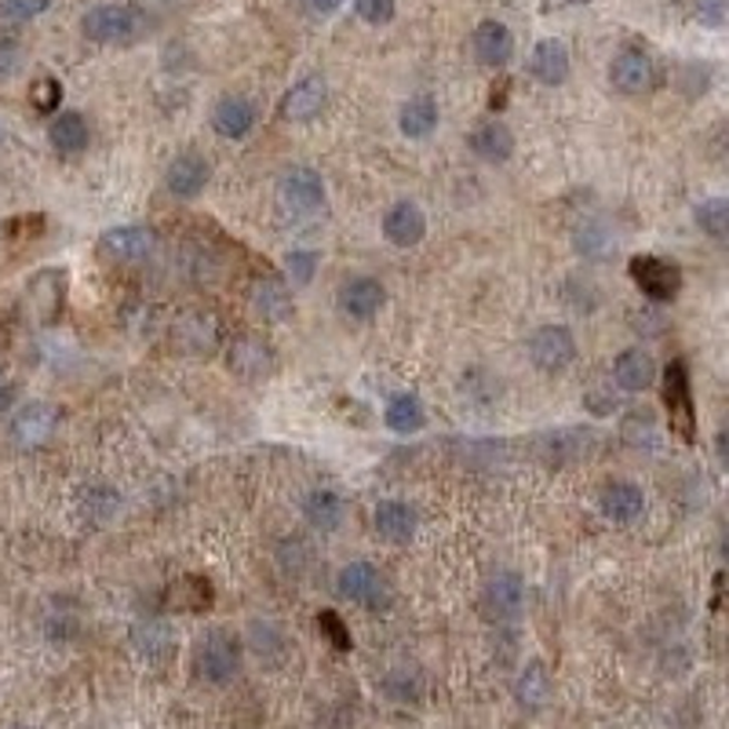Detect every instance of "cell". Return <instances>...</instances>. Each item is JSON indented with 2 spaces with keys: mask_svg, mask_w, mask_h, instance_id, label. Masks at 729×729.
<instances>
[{
  "mask_svg": "<svg viewBox=\"0 0 729 729\" xmlns=\"http://www.w3.org/2000/svg\"><path fill=\"white\" fill-rule=\"evenodd\" d=\"M81 30L88 41H96V45L125 48V45L142 41L146 30H150V16L136 4H99L85 16Z\"/></svg>",
  "mask_w": 729,
  "mask_h": 729,
  "instance_id": "1",
  "label": "cell"
},
{
  "mask_svg": "<svg viewBox=\"0 0 729 729\" xmlns=\"http://www.w3.org/2000/svg\"><path fill=\"white\" fill-rule=\"evenodd\" d=\"M242 671V642L234 639V631L216 628L197 642V674L208 686H230Z\"/></svg>",
  "mask_w": 729,
  "mask_h": 729,
  "instance_id": "2",
  "label": "cell"
},
{
  "mask_svg": "<svg viewBox=\"0 0 729 729\" xmlns=\"http://www.w3.org/2000/svg\"><path fill=\"white\" fill-rule=\"evenodd\" d=\"M664 405L671 431L682 437L686 445L697 442V405H693V387H689V368L686 362H671L664 368Z\"/></svg>",
  "mask_w": 729,
  "mask_h": 729,
  "instance_id": "3",
  "label": "cell"
},
{
  "mask_svg": "<svg viewBox=\"0 0 729 729\" xmlns=\"http://www.w3.org/2000/svg\"><path fill=\"white\" fill-rule=\"evenodd\" d=\"M631 282L639 285L642 296H649L653 303H671L682 288V270L679 263L660 259V256H634L628 263Z\"/></svg>",
  "mask_w": 729,
  "mask_h": 729,
  "instance_id": "4",
  "label": "cell"
},
{
  "mask_svg": "<svg viewBox=\"0 0 729 729\" xmlns=\"http://www.w3.org/2000/svg\"><path fill=\"white\" fill-rule=\"evenodd\" d=\"M277 201H282L288 216H314L325 205V183L314 168L299 165L285 171L282 183H277Z\"/></svg>",
  "mask_w": 729,
  "mask_h": 729,
  "instance_id": "5",
  "label": "cell"
},
{
  "mask_svg": "<svg viewBox=\"0 0 729 729\" xmlns=\"http://www.w3.org/2000/svg\"><path fill=\"white\" fill-rule=\"evenodd\" d=\"M529 362L540 373H562L577 362V336L565 325H543L529 339Z\"/></svg>",
  "mask_w": 729,
  "mask_h": 729,
  "instance_id": "6",
  "label": "cell"
},
{
  "mask_svg": "<svg viewBox=\"0 0 729 729\" xmlns=\"http://www.w3.org/2000/svg\"><path fill=\"white\" fill-rule=\"evenodd\" d=\"M99 252L114 263H142L157 252V230L146 223H128V227H114L99 237Z\"/></svg>",
  "mask_w": 729,
  "mask_h": 729,
  "instance_id": "7",
  "label": "cell"
},
{
  "mask_svg": "<svg viewBox=\"0 0 729 729\" xmlns=\"http://www.w3.org/2000/svg\"><path fill=\"white\" fill-rule=\"evenodd\" d=\"M336 588H339L343 599L362 602V605H368V609L387 605V580H383V573H380L373 562H351V565H343Z\"/></svg>",
  "mask_w": 729,
  "mask_h": 729,
  "instance_id": "8",
  "label": "cell"
},
{
  "mask_svg": "<svg viewBox=\"0 0 729 729\" xmlns=\"http://www.w3.org/2000/svg\"><path fill=\"white\" fill-rule=\"evenodd\" d=\"M171 336H176V347L179 351H187V354H211L219 347V317L211 314V311H187L176 322V328H171Z\"/></svg>",
  "mask_w": 729,
  "mask_h": 729,
  "instance_id": "9",
  "label": "cell"
},
{
  "mask_svg": "<svg viewBox=\"0 0 729 729\" xmlns=\"http://www.w3.org/2000/svg\"><path fill=\"white\" fill-rule=\"evenodd\" d=\"M653 77H657L653 59L639 48L617 51L613 62H609V81H613L617 91H624V96H642V91L653 88Z\"/></svg>",
  "mask_w": 729,
  "mask_h": 729,
  "instance_id": "10",
  "label": "cell"
},
{
  "mask_svg": "<svg viewBox=\"0 0 729 729\" xmlns=\"http://www.w3.org/2000/svg\"><path fill=\"white\" fill-rule=\"evenodd\" d=\"M56 427H59V408L48 402H30L11 420V437H16L19 449H37L56 434Z\"/></svg>",
  "mask_w": 729,
  "mask_h": 729,
  "instance_id": "11",
  "label": "cell"
},
{
  "mask_svg": "<svg viewBox=\"0 0 729 729\" xmlns=\"http://www.w3.org/2000/svg\"><path fill=\"white\" fill-rule=\"evenodd\" d=\"M525 605V583L519 573H496L482 591V609L493 620H519Z\"/></svg>",
  "mask_w": 729,
  "mask_h": 729,
  "instance_id": "12",
  "label": "cell"
},
{
  "mask_svg": "<svg viewBox=\"0 0 729 729\" xmlns=\"http://www.w3.org/2000/svg\"><path fill=\"white\" fill-rule=\"evenodd\" d=\"M383 237L394 248H413L427 237V216L416 201H397L391 205V211L383 216Z\"/></svg>",
  "mask_w": 729,
  "mask_h": 729,
  "instance_id": "13",
  "label": "cell"
},
{
  "mask_svg": "<svg viewBox=\"0 0 729 729\" xmlns=\"http://www.w3.org/2000/svg\"><path fill=\"white\" fill-rule=\"evenodd\" d=\"M208 179H211V165H208V157L201 154H179L176 161L168 165L165 171V187L168 194H176L183 197V201H190V197H197L205 187H208Z\"/></svg>",
  "mask_w": 729,
  "mask_h": 729,
  "instance_id": "14",
  "label": "cell"
},
{
  "mask_svg": "<svg viewBox=\"0 0 729 729\" xmlns=\"http://www.w3.org/2000/svg\"><path fill=\"white\" fill-rule=\"evenodd\" d=\"M471 48H474V59H479L482 66L500 70V66H508L514 56V37L503 22L485 19V22H479V30H474Z\"/></svg>",
  "mask_w": 729,
  "mask_h": 729,
  "instance_id": "15",
  "label": "cell"
},
{
  "mask_svg": "<svg viewBox=\"0 0 729 729\" xmlns=\"http://www.w3.org/2000/svg\"><path fill=\"white\" fill-rule=\"evenodd\" d=\"M328 102V85L322 73L303 77L288 88V96L282 102V117L285 121H311V117L322 114V106Z\"/></svg>",
  "mask_w": 729,
  "mask_h": 729,
  "instance_id": "16",
  "label": "cell"
},
{
  "mask_svg": "<svg viewBox=\"0 0 729 729\" xmlns=\"http://www.w3.org/2000/svg\"><path fill=\"white\" fill-rule=\"evenodd\" d=\"M387 303V292L376 282V277H354L339 288V311L354 317V322H368V317H376L380 307Z\"/></svg>",
  "mask_w": 729,
  "mask_h": 729,
  "instance_id": "17",
  "label": "cell"
},
{
  "mask_svg": "<svg viewBox=\"0 0 729 729\" xmlns=\"http://www.w3.org/2000/svg\"><path fill=\"white\" fill-rule=\"evenodd\" d=\"M274 368V351L259 336L242 333L230 347V373L242 380H259Z\"/></svg>",
  "mask_w": 729,
  "mask_h": 729,
  "instance_id": "18",
  "label": "cell"
},
{
  "mask_svg": "<svg viewBox=\"0 0 729 729\" xmlns=\"http://www.w3.org/2000/svg\"><path fill=\"white\" fill-rule=\"evenodd\" d=\"M248 303L263 322H288L292 317V296L277 277H256L248 288Z\"/></svg>",
  "mask_w": 729,
  "mask_h": 729,
  "instance_id": "19",
  "label": "cell"
},
{
  "mask_svg": "<svg viewBox=\"0 0 729 729\" xmlns=\"http://www.w3.org/2000/svg\"><path fill=\"white\" fill-rule=\"evenodd\" d=\"M211 125L223 139H245L252 125H256V106L245 96H227L216 102V114H211Z\"/></svg>",
  "mask_w": 729,
  "mask_h": 729,
  "instance_id": "20",
  "label": "cell"
},
{
  "mask_svg": "<svg viewBox=\"0 0 729 729\" xmlns=\"http://www.w3.org/2000/svg\"><path fill=\"white\" fill-rule=\"evenodd\" d=\"M569 48L562 41H554V37H548V41H540L533 48V56H529V73L536 77L540 85H562L565 77H569Z\"/></svg>",
  "mask_w": 729,
  "mask_h": 729,
  "instance_id": "21",
  "label": "cell"
},
{
  "mask_svg": "<svg viewBox=\"0 0 729 729\" xmlns=\"http://www.w3.org/2000/svg\"><path fill=\"white\" fill-rule=\"evenodd\" d=\"M373 522H376V533L383 540H391V543H408V540H413V533H416V511L408 508V503H402V500L376 503Z\"/></svg>",
  "mask_w": 729,
  "mask_h": 729,
  "instance_id": "22",
  "label": "cell"
},
{
  "mask_svg": "<svg viewBox=\"0 0 729 729\" xmlns=\"http://www.w3.org/2000/svg\"><path fill=\"white\" fill-rule=\"evenodd\" d=\"M613 380H617L624 391H646L649 383L657 380V362H653V354L642 351V347H631V351H624V354H617V362H613Z\"/></svg>",
  "mask_w": 729,
  "mask_h": 729,
  "instance_id": "23",
  "label": "cell"
},
{
  "mask_svg": "<svg viewBox=\"0 0 729 729\" xmlns=\"http://www.w3.org/2000/svg\"><path fill=\"white\" fill-rule=\"evenodd\" d=\"M551 693H554V682H551L548 668H543V660H529V664L522 668V674H519V682H514V697H519V705L529 708V711H540V708H548Z\"/></svg>",
  "mask_w": 729,
  "mask_h": 729,
  "instance_id": "24",
  "label": "cell"
},
{
  "mask_svg": "<svg viewBox=\"0 0 729 729\" xmlns=\"http://www.w3.org/2000/svg\"><path fill=\"white\" fill-rule=\"evenodd\" d=\"M599 508L609 522H634L642 514L646 508V496H642V489L639 485H631V482H613L602 493L599 500Z\"/></svg>",
  "mask_w": 729,
  "mask_h": 729,
  "instance_id": "25",
  "label": "cell"
},
{
  "mask_svg": "<svg viewBox=\"0 0 729 729\" xmlns=\"http://www.w3.org/2000/svg\"><path fill=\"white\" fill-rule=\"evenodd\" d=\"M471 150L482 157V161H493V165H503L511 161L514 154V136L508 125L500 121H489V125H479L471 131Z\"/></svg>",
  "mask_w": 729,
  "mask_h": 729,
  "instance_id": "26",
  "label": "cell"
},
{
  "mask_svg": "<svg viewBox=\"0 0 729 729\" xmlns=\"http://www.w3.org/2000/svg\"><path fill=\"white\" fill-rule=\"evenodd\" d=\"M48 139L51 146H56L59 154L66 157H77V154H85L88 150V121L77 110H62L56 121H51L48 128Z\"/></svg>",
  "mask_w": 729,
  "mask_h": 729,
  "instance_id": "27",
  "label": "cell"
},
{
  "mask_svg": "<svg viewBox=\"0 0 729 729\" xmlns=\"http://www.w3.org/2000/svg\"><path fill=\"white\" fill-rule=\"evenodd\" d=\"M540 445H548L543 449V456H551V460H588V453L594 445H599V437H594V431H580V427H565V431H554V434H543L540 437Z\"/></svg>",
  "mask_w": 729,
  "mask_h": 729,
  "instance_id": "28",
  "label": "cell"
},
{
  "mask_svg": "<svg viewBox=\"0 0 729 729\" xmlns=\"http://www.w3.org/2000/svg\"><path fill=\"white\" fill-rule=\"evenodd\" d=\"M303 514L314 529L322 533H333V529L343 525V514H347V503H343L333 489H314V493L303 500Z\"/></svg>",
  "mask_w": 729,
  "mask_h": 729,
  "instance_id": "29",
  "label": "cell"
},
{
  "mask_svg": "<svg viewBox=\"0 0 729 729\" xmlns=\"http://www.w3.org/2000/svg\"><path fill=\"white\" fill-rule=\"evenodd\" d=\"M397 128L408 139H427L437 128V102L431 96H413L397 114Z\"/></svg>",
  "mask_w": 729,
  "mask_h": 729,
  "instance_id": "30",
  "label": "cell"
},
{
  "mask_svg": "<svg viewBox=\"0 0 729 729\" xmlns=\"http://www.w3.org/2000/svg\"><path fill=\"white\" fill-rule=\"evenodd\" d=\"M30 307L37 311L41 322H56L62 307V270L37 274V282L30 285Z\"/></svg>",
  "mask_w": 729,
  "mask_h": 729,
  "instance_id": "31",
  "label": "cell"
},
{
  "mask_svg": "<svg viewBox=\"0 0 729 729\" xmlns=\"http://www.w3.org/2000/svg\"><path fill=\"white\" fill-rule=\"evenodd\" d=\"M423 423H427V413H423V402L416 394H394L387 402V427L394 434H416L423 431Z\"/></svg>",
  "mask_w": 729,
  "mask_h": 729,
  "instance_id": "32",
  "label": "cell"
},
{
  "mask_svg": "<svg viewBox=\"0 0 729 729\" xmlns=\"http://www.w3.org/2000/svg\"><path fill=\"white\" fill-rule=\"evenodd\" d=\"M248 646L256 649L259 660H267V664H282L288 657V639L285 631L270 624V620H256V624L248 628Z\"/></svg>",
  "mask_w": 729,
  "mask_h": 729,
  "instance_id": "33",
  "label": "cell"
},
{
  "mask_svg": "<svg viewBox=\"0 0 729 729\" xmlns=\"http://www.w3.org/2000/svg\"><path fill=\"white\" fill-rule=\"evenodd\" d=\"M171 646H176V639H171V631L165 624H157V620H154V624H139L136 628V649L146 660H154V664L168 660Z\"/></svg>",
  "mask_w": 729,
  "mask_h": 729,
  "instance_id": "34",
  "label": "cell"
},
{
  "mask_svg": "<svg viewBox=\"0 0 729 729\" xmlns=\"http://www.w3.org/2000/svg\"><path fill=\"white\" fill-rule=\"evenodd\" d=\"M697 227L722 242L726 230H729V201L726 197H708V201L697 205Z\"/></svg>",
  "mask_w": 729,
  "mask_h": 729,
  "instance_id": "35",
  "label": "cell"
},
{
  "mask_svg": "<svg viewBox=\"0 0 729 729\" xmlns=\"http://www.w3.org/2000/svg\"><path fill=\"white\" fill-rule=\"evenodd\" d=\"M383 689H387V697L397 700V705H416V700L423 697V679H420V671L397 668V671L387 674Z\"/></svg>",
  "mask_w": 729,
  "mask_h": 729,
  "instance_id": "36",
  "label": "cell"
},
{
  "mask_svg": "<svg viewBox=\"0 0 729 729\" xmlns=\"http://www.w3.org/2000/svg\"><path fill=\"white\" fill-rule=\"evenodd\" d=\"M171 599H179L176 605L183 609H208L211 605V583L205 577H183L171 591Z\"/></svg>",
  "mask_w": 729,
  "mask_h": 729,
  "instance_id": "37",
  "label": "cell"
},
{
  "mask_svg": "<svg viewBox=\"0 0 729 729\" xmlns=\"http://www.w3.org/2000/svg\"><path fill=\"white\" fill-rule=\"evenodd\" d=\"M285 270L296 285H311L317 274V252L314 248H292L285 256Z\"/></svg>",
  "mask_w": 729,
  "mask_h": 729,
  "instance_id": "38",
  "label": "cell"
},
{
  "mask_svg": "<svg viewBox=\"0 0 729 729\" xmlns=\"http://www.w3.org/2000/svg\"><path fill=\"white\" fill-rule=\"evenodd\" d=\"M48 8L51 0H0V22H30Z\"/></svg>",
  "mask_w": 729,
  "mask_h": 729,
  "instance_id": "39",
  "label": "cell"
},
{
  "mask_svg": "<svg viewBox=\"0 0 729 729\" xmlns=\"http://www.w3.org/2000/svg\"><path fill=\"white\" fill-rule=\"evenodd\" d=\"M30 102L41 114H56L62 106V85L56 81V77H37L33 88H30Z\"/></svg>",
  "mask_w": 729,
  "mask_h": 729,
  "instance_id": "40",
  "label": "cell"
},
{
  "mask_svg": "<svg viewBox=\"0 0 729 729\" xmlns=\"http://www.w3.org/2000/svg\"><path fill=\"white\" fill-rule=\"evenodd\" d=\"M394 0H357L354 11H357V19L368 22V26H383V22H391L394 19Z\"/></svg>",
  "mask_w": 729,
  "mask_h": 729,
  "instance_id": "41",
  "label": "cell"
},
{
  "mask_svg": "<svg viewBox=\"0 0 729 729\" xmlns=\"http://www.w3.org/2000/svg\"><path fill=\"white\" fill-rule=\"evenodd\" d=\"M317 628L328 634V642H333L336 649H351V631L339 620V613H333V609H322V613H317Z\"/></svg>",
  "mask_w": 729,
  "mask_h": 729,
  "instance_id": "42",
  "label": "cell"
},
{
  "mask_svg": "<svg viewBox=\"0 0 729 729\" xmlns=\"http://www.w3.org/2000/svg\"><path fill=\"white\" fill-rule=\"evenodd\" d=\"M577 245H580V252H588V256H605L609 245H613V237H609L599 223H588V227L580 230Z\"/></svg>",
  "mask_w": 729,
  "mask_h": 729,
  "instance_id": "43",
  "label": "cell"
},
{
  "mask_svg": "<svg viewBox=\"0 0 729 729\" xmlns=\"http://www.w3.org/2000/svg\"><path fill=\"white\" fill-rule=\"evenodd\" d=\"M19 66H22V45L11 41V37H0V81L19 73Z\"/></svg>",
  "mask_w": 729,
  "mask_h": 729,
  "instance_id": "44",
  "label": "cell"
},
{
  "mask_svg": "<svg viewBox=\"0 0 729 729\" xmlns=\"http://www.w3.org/2000/svg\"><path fill=\"white\" fill-rule=\"evenodd\" d=\"M624 437H628L631 445H642L646 442V449H657V434H653V427H649V420H646V427H642L639 416H631L624 423Z\"/></svg>",
  "mask_w": 729,
  "mask_h": 729,
  "instance_id": "45",
  "label": "cell"
},
{
  "mask_svg": "<svg viewBox=\"0 0 729 729\" xmlns=\"http://www.w3.org/2000/svg\"><path fill=\"white\" fill-rule=\"evenodd\" d=\"M697 19L705 26H722L726 22V0H697Z\"/></svg>",
  "mask_w": 729,
  "mask_h": 729,
  "instance_id": "46",
  "label": "cell"
},
{
  "mask_svg": "<svg viewBox=\"0 0 729 729\" xmlns=\"http://www.w3.org/2000/svg\"><path fill=\"white\" fill-rule=\"evenodd\" d=\"M303 8H307L311 16H333V11L343 8V0H303Z\"/></svg>",
  "mask_w": 729,
  "mask_h": 729,
  "instance_id": "47",
  "label": "cell"
},
{
  "mask_svg": "<svg viewBox=\"0 0 729 729\" xmlns=\"http://www.w3.org/2000/svg\"><path fill=\"white\" fill-rule=\"evenodd\" d=\"M11 397H16V387H0V408H8Z\"/></svg>",
  "mask_w": 729,
  "mask_h": 729,
  "instance_id": "48",
  "label": "cell"
},
{
  "mask_svg": "<svg viewBox=\"0 0 729 729\" xmlns=\"http://www.w3.org/2000/svg\"><path fill=\"white\" fill-rule=\"evenodd\" d=\"M569 4H588V0H569Z\"/></svg>",
  "mask_w": 729,
  "mask_h": 729,
  "instance_id": "49",
  "label": "cell"
},
{
  "mask_svg": "<svg viewBox=\"0 0 729 729\" xmlns=\"http://www.w3.org/2000/svg\"><path fill=\"white\" fill-rule=\"evenodd\" d=\"M16 729H30V726H16Z\"/></svg>",
  "mask_w": 729,
  "mask_h": 729,
  "instance_id": "50",
  "label": "cell"
},
{
  "mask_svg": "<svg viewBox=\"0 0 729 729\" xmlns=\"http://www.w3.org/2000/svg\"><path fill=\"white\" fill-rule=\"evenodd\" d=\"M0 376H4V368H0Z\"/></svg>",
  "mask_w": 729,
  "mask_h": 729,
  "instance_id": "51",
  "label": "cell"
}]
</instances>
